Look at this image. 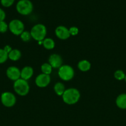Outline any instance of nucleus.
I'll list each match as a JSON object with an SVG mask.
<instances>
[{"mask_svg":"<svg viewBox=\"0 0 126 126\" xmlns=\"http://www.w3.org/2000/svg\"><path fill=\"white\" fill-rule=\"evenodd\" d=\"M124 79H125V81H126V77H125Z\"/></svg>","mask_w":126,"mask_h":126,"instance_id":"nucleus-27","label":"nucleus"},{"mask_svg":"<svg viewBox=\"0 0 126 126\" xmlns=\"http://www.w3.org/2000/svg\"><path fill=\"white\" fill-rule=\"evenodd\" d=\"M4 50L7 54H9V53L12 50V48H11L9 46H5L4 48Z\"/></svg>","mask_w":126,"mask_h":126,"instance_id":"nucleus-26","label":"nucleus"},{"mask_svg":"<svg viewBox=\"0 0 126 126\" xmlns=\"http://www.w3.org/2000/svg\"><path fill=\"white\" fill-rule=\"evenodd\" d=\"M51 78L49 75L40 74L35 79V84L39 87H45L50 83Z\"/></svg>","mask_w":126,"mask_h":126,"instance_id":"nucleus-8","label":"nucleus"},{"mask_svg":"<svg viewBox=\"0 0 126 126\" xmlns=\"http://www.w3.org/2000/svg\"><path fill=\"white\" fill-rule=\"evenodd\" d=\"M42 44L45 49H48V50L53 49L55 46V43L51 38H44V40L43 41Z\"/></svg>","mask_w":126,"mask_h":126,"instance_id":"nucleus-16","label":"nucleus"},{"mask_svg":"<svg viewBox=\"0 0 126 126\" xmlns=\"http://www.w3.org/2000/svg\"><path fill=\"white\" fill-rule=\"evenodd\" d=\"M55 33L56 36L61 39H67L70 37V34L69 29L64 26H59L55 30Z\"/></svg>","mask_w":126,"mask_h":126,"instance_id":"nucleus-10","label":"nucleus"},{"mask_svg":"<svg viewBox=\"0 0 126 126\" xmlns=\"http://www.w3.org/2000/svg\"><path fill=\"white\" fill-rule=\"evenodd\" d=\"M116 105L121 109H126V94H122L117 97Z\"/></svg>","mask_w":126,"mask_h":126,"instance_id":"nucleus-13","label":"nucleus"},{"mask_svg":"<svg viewBox=\"0 0 126 126\" xmlns=\"http://www.w3.org/2000/svg\"><path fill=\"white\" fill-rule=\"evenodd\" d=\"M32 38L37 41H42L44 39L46 34V28L43 24H37L32 27L30 32Z\"/></svg>","mask_w":126,"mask_h":126,"instance_id":"nucleus-2","label":"nucleus"},{"mask_svg":"<svg viewBox=\"0 0 126 126\" xmlns=\"http://www.w3.org/2000/svg\"><path fill=\"white\" fill-rule=\"evenodd\" d=\"M58 75L61 79L64 81H69L74 76V69L69 65H63L59 68Z\"/></svg>","mask_w":126,"mask_h":126,"instance_id":"nucleus-5","label":"nucleus"},{"mask_svg":"<svg viewBox=\"0 0 126 126\" xmlns=\"http://www.w3.org/2000/svg\"><path fill=\"white\" fill-rule=\"evenodd\" d=\"M125 77H126V75H125L124 72L123 71H122V70H119L115 71L114 78L117 80L121 81V80L124 79Z\"/></svg>","mask_w":126,"mask_h":126,"instance_id":"nucleus-19","label":"nucleus"},{"mask_svg":"<svg viewBox=\"0 0 126 126\" xmlns=\"http://www.w3.org/2000/svg\"><path fill=\"white\" fill-rule=\"evenodd\" d=\"M33 6L30 0H19L16 4V10L21 15L27 16L32 13Z\"/></svg>","mask_w":126,"mask_h":126,"instance_id":"nucleus-3","label":"nucleus"},{"mask_svg":"<svg viewBox=\"0 0 126 126\" xmlns=\"http://www.w3.org/2000/svg\"><path fill=\"white\" fill-rule=\"evenodd\" d=\"M5 18H6V13L2 9L0 8V22L4 21Z\"/></svg>","mask_w":126,"mask_h":126,"instance_id":"nucleus-25","label":"nucleus"},{"mask_svg":"<svg viewBox=\"0 0 126 126\" xmlns=\"http://www.w3.org/2000/svg\"><path fill=\"white\" fill-rule=\"evenodd\" d=\"M63 100L66 104L74 105L77 103L80 97L79 91L75 88H70L64 91Z\"/></svg>","mask_w":126,"mask_h":126,"instance_id":"nucleus-1","label":"nucleus"},{"mask_svg":"<svg viewBox=\"0 0 126 126\" xmlns=\"http://www.w3.org/2000/svg\"><path fill=\"white\" fill-rule=\"evenodd\" d=\"M9 26L4 21L0 22V33H5L7 30Z\"/></svg>","mask_w":126,"mask_h":126,"instance_id":"nucleus-23","label":"nucleus"},{"mask_svg":"<svg viewBox=\"0 0 126 126\" xmlns=\"http://www.w3.org/2000/svg\"><path fill=\"white\" fill-rule=\"evenodd\" d=\"M14 89L17 94L21 96H24L29 92V85L27 81L20 78L14 83Z\"/></svg>","mask_w":126,"mask_h":126,"instance_id":"nucleus-4","label":"nucleus"},{"mask_svg":"<svg viewBox=\"0 0 126 126\" xmlns=\"http://www.w3.org/2000/svg\"><path fill=\"white\" fill-rule=\"evenodd\" d=\"M52 68H53V67L48 63H44L41 66V70H42V73L43 74H46V75H49V74L51 73Z\"/></svg>","mask_w":126,"mask_h":126,"instance_id":"nucleus-18","label":"nucleus"},{"mask_svg":"<svg viewBox=\"0 0 126 126\" xmlns=\"http://www.w3.org/2000/svg\"><path fill=\"white\" fill-rule=\"evenodd\" d=\"M54 91H55L56 94L58 95L61 96L63 95V94H64L65 90V86L61 82H57L55 85H54Z\"/></svg>","mask_w":126,"mask_h":126,"instance_id":"nucleus-17","label":"nucleus"},{"mask_svg":"<svg viewBox=\"0 0 126 126\" xmlns=\"http://www.w3.org/2000/svg\"><path fill=\"white\" fill-rule=\"evenodd\" d=\"M6 75L9 79L12 81H17L21 77V71L16 66H10L6 71Z\"/></svg>","mask_w":126,"mask_h":126,"instance_id":"nucleus-9","label":"nucleus"},{"mask_svg":"<svg viewBox=\"0 0 126 126\" xmlns=\"http://www.w3.org/2000/svg\"><path fill=\"white\" fill-rule=\"evenodd\" d=\"M49 63L54 68H60L63 63V59L58 54H53L49 58Z\"/></svg>","mask_w":126,"mask_h":126,"instance_id":"nucleus-11","label":"nucleus"},{"mask_svg":"<svg viewBox=\"0 0 126 126\" xmlns=\"http://www.w3.org/2000/svg\"><path fill=\"white\" fill-rule=\"evenodd\" d=\"M33 74V70L31 66H25L21 71V77L22 79L27 81L32 78Z\"/></svg>","mask_w":126,"mask_h":126,"instance_id":"nucleus-12","label":"nucleus"},{"mask_svg":"<svg viewBox=\"0 0 126 126\" xmlns=\"http://www.w3.org/2000/svg\"><path fill=\"white\" fill-rule=\"evenodd\" d=\"M1 103L6 107H12L16 102V98L14 95L9 92H6L2 94L1 96Z\"/></svg>","mask_w":126,"mask_h":126,"instance_id":"nucleus-7","label":"nucleus"},{"mask_svg":"<svg viewBox=\"0 0 126 126\" xmlns=\"http://www.w3.org/2000/svg\"><path fill=\"white\" fill-rule=\"evenodd\" d=\"M69 31L70 35H72V36L77 35V34H78V33H79V29L75 27H70V28L69 29Z\"/></svg>","mask_w":126,"mask_h":126,"instance_id":"nucleus-24","label":"nucleus"},{"mask_svg":"<svg viewBox=\"0 0 126 126\" xmlns=\"http://www.w3.org/2000/svg\"><path fill=\"white\" fill-rule=\"evenodd\" d=\"M21 57V52L18 49H12L8 54V58L12 61H17Z\"/></svg>","mask_w":126,"mask_h":126,"instance_id":"nucleus-14","label":"nucleus"},{"mask_svg":"<svg viewBox=\"0 0 126 126\" xmlns=\"http://www.w3.org/2000/svg\"><path fill=\"white\" fill-rule=\"evenodd\" d=\"M78 68L82 71H87L91 68V64L88 60H83L79 62Z\"/></svg>","mask_w":126,"mask_h":126,"instance_id":"nucleus-15","label":"nucleus"},{"mask_svg":"<svg viewBox=\"0 0 126 126\" xmlns=\"http://www.w3.org/2000/svg\"><path fill=\"white\" fill-rule=\"evenodd\" d=\"M21 38L22 41L25 42H27L30 40L32 36H31L30 33L28 32H23L22 34H21Z\"/></svg>","mask_w":126,"mask_h":126,"instance_id":"nucleus-21","label":"nucleus"},{"mask_svg":"<svg viewBox=\"0 0 126 126\" xmlns=\"http://www.w3.org/2000/svg\"><path fill=\"white\" fill-rule=\"evenodd\" d=\"M9 29L12 34L17 36L21 35L24 32V25L20 20L14 19L10 22Z\"/></svg>","mask_w":126,"mask_h":126,"instance_id":"nucleus-6","label":"nucleus"},{"mask_svg":"<svg viewBox=\"0 0 126 126\" xmlns=\"http://www.w3.org/2000/svg\"><path fill=\"white\" fill-rule=\"evenodd\" d=\"M8 59V54L4 50L0 49V63H3Z\"/></svg>","mask_w":126,"mask_h":126,"instance_id":"nucleus-20","label":"nucleus"},{"mask_svg":"<svg viewBox=\"0 0 126 126\" xmlns=\"http://www.w3.org/2000/svg\"><path fill=\"white\" fill-rule=\"evenodd\" d=\"M15 0H1V4L4 7H9L12 6Z\"/></svg>","mask_w":126,"mask_h":126,"instance_id":"nucleus-22","label":"nucleus"}]
</instances>
